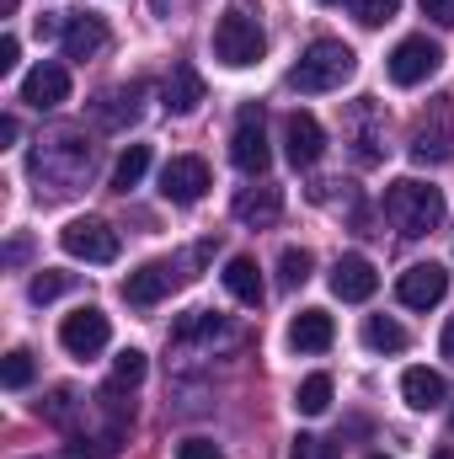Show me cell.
<instances>
[{
  "instance_id": "obj_1",
  "label": "cell",
  "mask_w": 454,
  "mask_h": 459,
  "mask_svg": "<svg viewBox=\"0 0 454 459\" xmlns=\"http://www.w3.org/2000/svg\"><path fill=\"white\" fill-rule=\"evenodd\" d=\"M27 171H32V182H38V198H70V193H81L86 177H92V144H86L81 134L59 128V134L38 139Z\"/></svg>"
},
{
  "instance_id": "obj_2",
  "label": "cell",
  "mask_w": 454,
  "mask_h": 459,
  "mask_svg": "<svg viewBox=\"0 0 454 459\" xmlns=\"http://www.w3.org/2000/svg\"><path fill=\"white\" fill-rule=\"evenodd\" d=\"M353 70H358V54L342 38H316L300 54V65L289 70V86L300 97H321V91H337L342 81H353Z\"/></svg>"
},
{
  "instance_id": "obj_3",
  "label": "cell",
  "mask_w": 454,
  "mask_h": 459,
  "mask_svg": "<svg viewBox=\"0 0 454 459\" xmlns=\"http://www.w3.org/2000/svg\"><path fill=\"white\" fill-rule=\"evenodd\" d=\"M385 220L401 235H412V240L433 235V230L444 225V193L428 187V182H417V177H401V182L385 187Z\"/></svg>"
},
{
  "instance_id": "obj_4",
  "label": "cell",
  "mask_w": 454,
  "mask_h": 459,
  "mask_svg": "<svg viewBox=\"0 0 454 459\" xmlns=\"http://www.w3.org/2000/svg\"><path fill=\"white\" fill-rule=\"evenodd\" d=\"M209 251H214V240H198L188 256H161V262H144L139 273H128V278H123V299H128V305H139V310H144V305H161L171 289H182V283L193 278L188 267H198Z\"/></svg>"
},
{
  "instance_id": "obj_5",
  "label": "cell",
  "mask_w": 454,
  "mask_h": 459,
  "mask_svg": "<svg viewBox=\"0 0 454 459\" xmlns=\"http://www.w3.org/2000/svg\"><path fill=\"white\" fill-rule=\"evenodd\" d=\"M262 54H267V32H262V22H257L251 11L230 5L225 16L214 22V59L230 65V70H246V65H257Z\"/></svg>"
},
{
  "instance_id": "obj_6",
  "label": "cell",
  "mask_w": 454,
  "mask_h": 459,
  "mask_svg": "<svg viewBox=\"0 0 454 459\" xmlns=\"http://www.w3.org/2000/svg\"><path fill=\"white\" fill-rule=\"evenodd\" d=\"M385 70H390L396 86H423V81H433V75L444 70V48H439L428 32H412V38H401V43L390 48Z\"/></svg>"
},
{
  "instance_id": "obj_7",
  "label": "cell",
  "mask_w": 454,
  "mask_h": 459,
  "mask_svg": "<svg viewBox=\"0 0 454 459\" xmlns=\"http://www.w3.org/2000/svg\"><path fill=\"white\" fill-rule=\"evenodd\" d=\"M108 342H113V321H108V310H97V305H81V310H70V316L59 321V347H65L70 358H97Z\"/></svg>"
},
{
  "instance_id": "obj_8",
  "label": "cell",
  "mask_w": 454,
  "mask_h": 459,
  "mask_svg": "<svg viewBox=\"0 0 454 459\" xmlns=\"http://www.w3.org/2000/svg\"><path fill=\"white\" fill-rule=\"evenodd\" d=\"M59 246H65V256H75V262H97V267H108L118 262V230L108 220H70V225L59 230Z\"/></svg>"
},
{
  "instance_id": "obj_9",
  "label": "cell",
  "mask_w": 454,
  "mask_h": 459,
  "mask_svg": "<svg viewBox=\"0 0 454 459\" xmlns=\"http://www.w3.org/2000/svg\"><path fill=\"white\" fill-rule=\"evenodd\" d=\"M230 160H235V171H246V177H262V171H267L273 150H267L262 108H240V113H235V128H230Z\"/></svg>"
},
{
  "instance_id": "obj_10",
  "label": "cell",
  "mask_w": 454,
  "mask_h": 459,
  "mask_svg": "<svg viewBox=\"0 0 454 459\" xmlns=\"http://www.w3.org/2000/svg\"><path fill=\"white\" fill-rule=\"evenodd\" d=\"M209 187H214V177H209V166L198 155H177V160L161 166V198L177 204V209H193Z\"/></svg>"
},
{
  "instance_id": "obj_11",
  "label": "cell",
  "mask_w": 454,
  "mask_h": 459,
  "mask_svg": "<svg viewBox=\"0 0 454 459\" xmlns=\"http://www.w3.org/2000/svg\"><path fill=\"white\" fill-rule=\"evenodd\" d=\"M444 294H450V267H444V262H412V267L396 278V299H401L406 310H433Z\"/></svg>"
},
{
  "instance_id": "obj_12",
  "label": "cell",
  "mask_w": 454,
  "mask_h": 459,
  "mask_svg": "<svg viewBox=\"0 0 454 459\" xmlns=\"http://www.w3.org/2000/svg\"><path fill=\"white\" fill-rule=\"evenodd\" d=\"M22 102H27V108H38V113H48V108H59V102H70V70H65V65H54V59L32 65V70L22 75Z\"/></svg>"
},
{
  "instance_id": "obj_13",
  "label": "cell",
  "mask_w": 454,
  "mask_h": 459,
  "mask_svg": "<svg viewBox=\"0 0 454 459\" xmlns=\"http://www.w3.org/2000/svg\"><path fill=\"white\" fill-rule=\"evenodd\" d=\"M327 283H332V294H337L342 305H363V299H374L380 273H374V262H369V256H337Z\"/></svg>"
},
{
  "instance_id": "obj_14",
  "label": "cell",
  "mask_w": 454,
  "mask_h": 459,
  "mask_svg": "<svg viewBox=\"0 0 454 459\" xmlns=\"http://www.w3.org/2000/svg\"><path fill=\"white\" fill-rule=\"evenodd\" d=\"M59 43H65V59H75V65H86V59H97V54L108 48V22H102L97 11H75V16L65 22V32H59Z\"/></svg>"
},
{
  "instance_id": "obj_15",
  "label": "cell",
  "mask_w": 454,
  "mask_h": 459,
  "mask_svg": "<svg viewBox=\"0 0 454 459\" xmlns=\"http://www.w3.org/2000/svg\"><path fill=\"white\" fill-rule=\"evenodd\" d=\"M412 160L417 166H444V160H454V113H439V117H423L417 123Z\"/></svg>"
},
{
  "instance_id": "obj_16",
  "label": "cell",
  "mask_w": 454,
  "mask_h": 459,
  "mask_svg": "<svg viewBox=\"0 0 454 459\" xmlns=\"http://www.w3.org/2000/svg\"><path fill=\"white\" fill-rule=\"evenodd\" d=\"M230 209H235V220H240V225L267 230V225H278V220H284V193H278L273 182H262V187H240Z\"/></svg>"
},
{
  "instance_id": "obj_17",
  "label": "cell",
  "mask_w": 454,
  "mask_h": 459,
  "mask_svg": "<svg viewBox=\"0 0 454 459\" xmlns=\"http://www.w3.org/2000/svg\"><path fill=\"white\" fill-rule=\"evenodd\" d=\"M284 144H289V160L305 171V166H316V160L327 155V128H321L310 113H289V123H284Z\"/></svg>"
},
{
  "instance_id": "obj_18",
  "label": "cell",
  "mask_w": 454,
  "mask_h": 459,
  "mask_svg": "<svg viewBox=\"0 0 454 459\" xmlns=\"http://www.w3.org/2000/svg\"><path fill=\"white\" fill-rule=\"evenodd\" d=\"M332 342H337V326H332L327 310H300L289 321V347L294 352H327Z\"/></svg>"
},
{
  "instance_id": "obj_19",
  "label": "cell",
  "mask_w": 454,
  "mask_h": 459,
  "mask_svg": "<svg viewBox=\"0 0 454 459\" xmlns=\"http://www.w3.org/2000/svg\"><path fill=\"white\" fill-rule=\"evenodd\" d=\"M225 289L246 305V310H257L262 299H267V289H262V267H257V256H230L225 262Z\"/></svg>"
},
{
  "instance_id": "obj_20",
  "label": "cell",
  "mask_w": 454,
  "mask_h": 459,
  "mask_svg": "<svg viewBox=\"0 0 454 459\" xmlns=\"http://www.w3.org/2000/svg\"><path fill=\"white\" fill-rule=\"evenodd\" d=\"M444 395H450V390H444V379H439L433 368H406V374H401V401H406L412 411H439Z\"/></svg>"
},
{
  "instance_id": "obj_21",
  "label": "cell",
  "mask_w": 454,
  "mask_h": 459,
  "mask_svg": "<svg viewBox=\"0 0 454 459\" xmlns=\"http://www.w3.org/2000/svg\"><path fill=\"white\" fill-rule=\"evenodd\" d=\"M198 102H204V75L193 65H171V75H166V108L171 113H198Z\"/></svg>"
},
{
  "instance_id": "obj_22",
  "label": "cell",
  "mask_w": 454,
  "mask_h": 459,
  "mask_svg": "<svg viewBox=\"0 0 454 459\" xmlns=\"http://www.w3.org/2000/svg\"><path fill=\"white\" fill-rule=\"evenodd\" d=\"M139 102H144V86H139V81H134V86H118V91H108V97L97 102L102 128H128V123L139 117Z\"/></svg>"
},
{
  "instance_id": "obj_23",
  "label": "cell",
  "mask_w": 454,
  "mask_h": 459,
  "mask_svg": "<svg viewBox=\"0 0 454 459\" xmlns=\"http://www.w3.org/2000/svg\"><path fill=\"white\" fill-rule=\"evenodd\" d=\"M294 411H300V417H327V411H332V374H310V379H300V390H294Z\"/></svg>"
},
{
  "instance_id": "obj_24",
  "label": "cell",
  "mask_w": 454,
  "mask_h": 459,
  "mask_svg": "<svg viewBox=\"0 0 454 459\" xmlns=\"http://www.w3.org/2000/svg\"><path fill=\"white\" fill-rule=\"evenodd\" d=\"M363 347H374V352H406V326L390 321V316H369L363 321Z\"/></svg>"
},
{
  "instance_id": "obj_25",
  "label": "cell",
  "mask_w": 454,
  "mask_h": 459,
  "mask_svg": "<svg viewBox=\"0 0 454 459\" xmlns=\"http://www.w3.org/2000/svg\"><path fill=\"white\" fill-rule=\"evenodd\" d=\"M144 171H150V144H128V150L118 155V166H113V193L139 187V182H144Z\"/></svg>"
},
{
  "instance_id": "obj_26",
  "label": "cell",
  "mask_w": 454,
  "mask_h": 459,
  "mask_svg": "<svg viewBox=\"0 0 454 459\" xmlns=\"http://www.w3.org/2000/svg\"><path fill=\"white\" fill-rule=\"evenodd\" d=\"M144 368H150V363H144V352H139V347H123V352L113 358V379H108V390L123 395V390L144 385Z\"/></svg>"
},
{
  "instance_id": "obj_27",
  "label": "cell",
  "mask_w": 454,
  "mask_h": 459,
  "mask_svg": "<svg viewBox=\"0 0 454 459\" xmlns=\"http://www.w3.org/2000/svg\"><path fill=\"white\" fill-rule=\"evenodd\" d=\"M310 267H316V256H310L305 246H284V256H278V278H284V289L310 283Z\"/></svg>"
},
{
  "instance_id": "obj_28",
  "label": "cell",
  "mask_w": 454,
  "mask_h": 459,
  "mask_svg": "<svg viewBox=\"0 0 454 459\" xmlns=\"http://www.w3.org/2000/svg\"><path fill=\"white\" fill-rule=\"evenodd\" d=\"M75 283V273H59V267H43L32 283H27V294H32V305H48V299H59L65 289Z\"/></svg>"
},
{
  "instance_id": "obj_29",
  "label": "cell",
  "mask_w": 454,
  "mask_h": 459,
  "mask_svg": "<svg viewBox=\"0 0 454 459\" xmlns=\"http://www.w3.org/2000/svg\"><path fill=\"white\" fill-rule=\"evenodd\" d=\"M0 385H5V390H27V385H32V352H27V347H11V352H5Z\"/></svg>"
},
{
  "instance_id": "obj_30",
  "label": "cell",
  "mask_w": 454,
  "mask_h": 459,
  "mask_svg": "<svg viewBox=\"0 0 454 459\" xmlns=\"http://www.w3.org/2000/svg\"><path fill=\"white\" fill-rule=\"evenodd\" d=\"M396 11H401V0H353V16L363 27H385V22H396Z\"/></svg>"
},
{
  "instance_id": "obj_31",
  "label": "cell",
  "mask_w": 454,
  "mask_h": 459,
  "mask_svg": "<svg viewBox=\"0 0 454 459\" xmlns=\"http://www.w3.org/2000/svg\"><path fill=\"white\" fill-rule=\"evenodd\" d=\"M289 459H332V444H327V438H316V433H300V438H294V449H289Z\"/></svg>"
},
{
  "instance_id": "obj_32",
  "label": "cell",
  "mask_w": 454,
  "mask_h": 459,
  "mask_svg": "<svg viewBox=\"0 0 454 459\" xmlns=\"http://www.w3.org/2000/svg\"><path fill=\"white\" fill-rule=\"evenodd\" d=\"M177 459H225V449L214 438H182L177 444Z\"/></svg>"
},
{
  "instance_id": "obj_33",
  "label": "cell",
  "mask_w": 454,
  "mask_h": 459,
  "mask_svg": "<svg viewBox=\"0 0 454 459\" xmlns=\"http://www.w3.org/2000/svg\"><path fill=\"white\" fill-rule=\"evenodd\" d=\"M358 160H363V166L380 160V139H374V113H369V108H363V134H358Z\"/></svg>"
},
{
  "instance_id": "obj_34",
  "label": "cell",
  "mask_w": 454,
  "mask_h": 459,
  "mask_svg": "<svg viewBox=\"0 0 454 459\" xmlns=\"http://www.w3.org/2000/svg\"><path fill=\"white\" fill-rule=\"evenodd\" d=\"M417 5H423V16H428V22L454 27V0H417Z\"/></svg>"
},
{
  "instance_id": "obj_35",
  "label": "cell",
  "mask_w": 454,
  "mask_h": 459,
  "mask_svg": "<svg viewBox=\"0 0 454 459\" xmlns=\"http://www.w3.org/2000/svg\"><path fill=\"white\" fill-rule=\"evenodd\" d=\"M16 59H22V43H16V32H5V38H0V75H11Z\"/></svg>"
},
{
  "instance_id": "obj_36",
  "label": "cell",
  "mask_w": 454,
  "mask_h": 459,
  "mask_svg": "<svg viewBox=\"0 0 454 459\" xmlns=\"http://www.w3.org/2000/svg\"><path fill=\"white\" fill-rule=\"evenodd\" d=\"M16 134H22V128H16V117L5 113V117H0V150H5V144H16Z\"/></svg>"
},
{
  "instance_id": "obj_37",
  "label": "cell",
  "mask_w": 454,
  "mask_h": 459,
  "mask_svg": "<svg viewBox=\"0 0 454 459\" xmlns=\"http://www.w3.org/2000/svg\"><path fill=\"white\" fill-rule=\"evenodd\" d=\"M439 352H444V358L454 363V316L444 321V337H439Z\"/></svg>"
},
{
  "instance_id": "obj_38",
  "label": "cell",
  "mask_w": 454,
  "mask_h": 459,
  "mask_svg": "<svg viewBox=\"0 0 454 459\" xmlns=\"http://www.w3.org/2000/svg\"><path fill=\"white\" fill-rule=\"evenodd\" d=\"M16 5H22V0H0V11H5V16H16Z\"/></svg>"
},
{
  "instance_id": "obj_39",
  "label": "cell",
  "mask_w": 454,
  "mask_h": 459,
  "mask_svg": "<svg viewBox=\"0 0 454 459\" xmlns=\"http://www.w3.org/2000/svg\"><path fill=\"white\" fill-rule=\"evenodd\" d=\"M150 5H155V16H166V11H171V0H150Z\"/></svg>"
},
{
  "instance_id": "obj_40",
  "label": "cell",
  "mask_w": 454,
  "mask_h": 459,
  "mask_svg": "<svg viewBox=\"0 0 454 459\" xmlns=\"http://www.w3.org/2000/svg\"><path fill=\"white\" fill-rule=\"evenodd\" d=\"M433 459H454V449H439V455H433Z\"/></svg>"
},
{
  "instance_id": "obj_41",
  "label": "cell",
  "mask_w": 454,
  "mask_h": 459,
  "mask_svg": "<svg viewBox=\"0 0 454 459\" xmlns=\"http://www.w3.org/2000/svg\"><path fill=\"white\" fill-rule=\"evenodd\" d=\"M450 428H454V411H450Z\"/></svg>"
},
{
  "instance_id": "obj_42",
  "label": "cell",
  "mask_w": 454,
  "mask_h": 459,
  "mask_svg": "<svg viewBox=\"0 0 454 459\" xmlns=\"http://www.w3.org/2000/svg\"><path fill=\"white\" fill-rule=\"evenodd\" d=\"M374 459H385V455H374Z\"/></svg>"
},
{
  "instance_id": "obj_43",
  "label": "cell",
  "mask_w": 454,
  "mask_h": 459,
  "mask_svg": "<svg viewBox=\"0 0 454 459\" xmlns=\"http://www.w3.org/2000/svg\"><path fill=\"white\" fill-rule=\"evenodd\" d=\"M38 459H43V455H38Z\"/></svg>"
}]
</instances>
